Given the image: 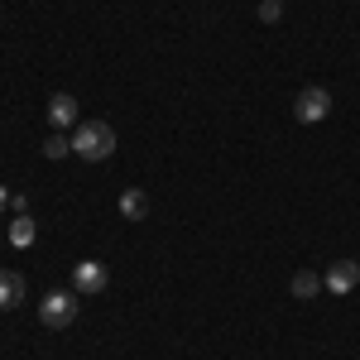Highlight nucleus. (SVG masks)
I'll return each mask as SVG.
<instances>
[{"instance_id":"f257e3e1","label":"nucleus","mask_w":360,"mask_h":360,"mask_svg":"<svg viewBox=\"0 0 360 360\" xmlns=\"http://www.w3.org/2000/svg\"><path fill=\"white\" fill-rule=\"evenodd\" d=\"M72 154L86 159V164L111 159V154H115V130L106 125V120H82V125L72 130Z\"/></svg>"},{"instance_id":"f03ea898","label":"nucleus","mask_w":360,"mask_h":360,"mask_svg":"<svg viewBox=\"0 0 360 360\" xmlns=\"http://www.w3.org/2000/svg\"><path fill=\"white\" fill-rule=\"evenodd\" d=\"M77 298L82 293H72V288H49L44 303H39V322L44 327H72L77 322Z\"/></svg>"},{"instance_id":"7ed1b4c3","label":"nucleus","mask_w":360,"mask_h":360,"mask_svg":"<svg viewBox=\"0 0 360 360\" xmlns=\"http://www.w3.org/2000/svg\"><path fill=\"white\" fill-rule=\"evenodd\" d=\"M293 115H298L303 125L327 120V115H332V91H327V86H303V91L293 96Z\"/></svg>"},{"instance_id":"20e7f679","label":"nucleus","mask_w":360,"mask_h":360,"mask_svg":"<svg viewBox=\"0 0 360 360\" xmlns=\"http://www.w3.org/2000/svg\"><path fill=\"white\" fill-rule=\"evenodd\" d=\"M106 283H111V269H106L101 259H77V264H72V293L96 298V293H106Z\"/></svg>"},{"instance_id":"39448f33","label":"nucleus","mask_w":360,"mask_h":360,"mask_svg":"<svg viewBox=\"0 0 360 360\" xmlns=\"http://www.w3.org/2000/svg\"><path fill=\"white\" fill-rule=\"evenodd\" d=\"M356 283H360V259H336L332 269L322 274V288L336 293V298H341V293H351Z\"/></svg>"},{"instance_id":"423d86ee","label":"nucleus","mask_w":360,"mask_h":360,"mask_svg":"<svg viewBox=\"0 0 360 360\" xmlns=\"http://www.w3.org/2000/svg\"><path fill=\"white\" fill-rule=\"evenodd\" d=\"M77 96H68V91H53L49 96V125L53 130H63V125H77Z\"/></svg>"},{"instance_id":"0eeeda50","label":"nucleus","mask_w":360,"mask_h":360,"mask_svg":"<svg viewBox=\"0 0 360 360\" xmlns=\"http://www.w3.org/2000/svg\"><path fill=\"white\" fill-rule=\"evenodd\" d=\"M20 298H25V278L15 274V269H0V312L20 307Z\"/></svg>"},{"instance_id":"6e6552de","label":"nucleus","mask_w":360,"mask_h":360,"mask_svg":"<svg viewBox=\"0 0 360 360\" xmlns=\"http://www.w3.org/2000/svg\"><path fill=\"white\" fill-rule=\"evenodd\" d=\"M120 217H125V221H144V217H149V197L139 193V188H125V193H120Z\"/></svg>"},{"instance_id":"1a4fd4ad","label":"nucleus","mask_w":360,"mask_h":360,"mask_svg":"<svg viewBox=\"0 0 360 360\" xmlns=\"http://www.w3.org/2000/svg\"><path fill=\"white\" fill-rule=\"evenodd\" d=\"M34 236H39V226H34V217H29V212L10 221V245H15V250H29V245H34Z\"/></svg>"},{"instance_id":"9d476101","label":"nucleus","mask_w":360,"mask_h":360,"mask_svg":"<svg viewBox=\"0 0 360 360\" xmlns=\"http://www.w3.org/2000/svg\"><path fill=\"white\" fill-rule=\"evenodd\" d=\"M317 293H322V274L298 269V274H293V298H317Z\"/></svg>"},{"instance_id":"9b49d317","label":"nucleus","mask_w":360,"mask_h":360,"mask_svg":"<svg viewBox=\"0 0 360 360\" xmlns=\"http://www.w3.org/2000/svg\"><path fill=\"white\" fill-rule=\"evenodd\" d=\"M68 154H72V139H68V135H58V130H53V135L44 139V159H68Z\"/></svg>"},{"instance_id":"f8f14e48","label":"nucleus","mask_w":360,"mask_h":360,"mask_svg":"<svg viewBox=\"0 0 360 360\" xmlns=\"http://www.w3.org/2000/svg\"><path fill=\"white\" fill-rule=\"evenodd\" d=\"M278 10H283L278 0H264V5H259V20H264V25H274V20H278Z\"/></svg>"},{"instance_id":"ddd939ff","label":"nucleus","mask_w":360,"mask_h":360,"mask_svg":"<svg viewBox=\"0 0 360 360\" xmlns=\"http://www.w3.org/2000/svg\"><path fill=\"white\" fill-rule=\"evenodd\" d=\"M10 212H15V217H25V212H29V197L15 193V197H10Z\"/></svg>"},{"instance_id":"4468645a","label":"nucleus","mask_w":360,"mask_h":360,"mask_svg":"<svg viewBox=\"0 0 360 360\" xmlns=\"http://www.w3.org/2000/svg\"><path fill=\"white\" fill-rule=\"evenodd\" d=\"M10 197H15L10 188H0V212H10Z\"/></svg>"},{"instance_id":"2eb2a0df","label":"nucleus","mask_w":360,"mask_h":360,"mask_svg":"<svg viewBox=\"0 0 360 360\" xmlns=\"http://www.w3.org/2000/svg\"><path fill=\"white\" fill-rule=\"evenodd\" d=\"M278 5H283V0H278Z\"/></svg>"}]
</instances>
